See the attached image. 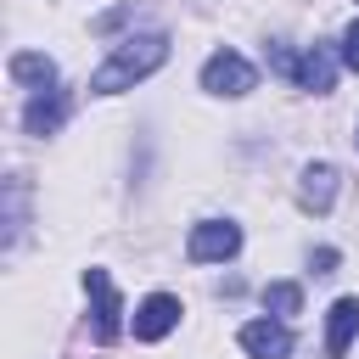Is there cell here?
I'll list each match as a JSON object with an SVG mask.
<instances>
[{"label": "cell", "mask_w": 359, "mask_h": 359, "mask_svg": "<svg viewBox=\"0 0 359 359\" xmlns=\"http://www.w3.org/2000/svg\"><path fill=\"white\" fill-rule=\"evenodd\" d=\"M168 62V34H129V39H118L112 50H107V62L90 73V90L95 95H118V90H135L140 79H151L157 67Z\"/></svg>", "instance_id": "1"}, {"label": "cell", "mask_w": 359, "mask_h": 359, "mask_svg": "<svg viewBox=\"0 0 359 359\" xmlns=\"http://www.w3.org/2000/svg\"><path fill=\"white\" fill-rule=\"evenodd\" d=\"M236 252H241V224H230V219H202L185 236V258L191 264H224Z\"/></svg>", "instance_id": "2"}, {"label": "cell", "mask_w": 359, "mask_h": 359, "mask_svg": "<svg viewBox=\"0 0 359 359\" xmlns=\"http://www.w3.org/2000/svg\"><path fill=\"white\" fill-rule=\"evenodd\" d=\"M252 84H258V67L241 50H213L202 62V90L208 95H247Z\"/></svg>", "instance_id": "3"}, {"label": "cell", "mask_w": 359, "mask_h": 359, "mask_svg": "<svg viewBox=\"0 0 359 359\" xmlns=\"http://www.w3.org/2000/svg\"><path fill=\"white\" fill-rule=\"evenodd\" d=\"M84 297H90V309H95V337H101V342H118V331H123V303H118L112 275L90 264V269H84Z\"/></svg>", "instance_id": "4"}, {"label": "cell", "mask_w": 359, "mask_h": 359, "mask_svg": "<svg viewBox=\"0 0 359 359\" xmlns=\"http://www.w3.org/2000/svg\"><path fill=\"white\" fill-rule=\"evenodd\" d=\"M337 62H342V45H309L303 56H297V90H309V95H325V90H337Z\"/></svg>", "instance_id": "5"}, {"label": "cell", "mask_w": 359, "mask_h": 359, "mask_svg": "<svg viewBox=\"0 0 359 359\" xmlns=\"http://www.w3.org/2000/svg\"><path fill=\"white\" fill-rule=\"evenodd\" d=\"M62 123H67V90H62V84L34 90L28 107H22V129H28V135H56Z\"/></svg>", "instance_id": "6"}, {"label": "cell", "mask_w": 359, "mask_h": 359, "mask_svg": "<svg viewBox=\"0 0 359 359\" xmlns=\"http://www.w3.org/2000/svg\"><path fill=\"white\" fill-rule=\"evenodd\" d=\"M174 325H180V297H174V292H151V297L135 309V337H140V342H163Z\"/></svg>", "instance_id": "7"}, {"label": "cell", "mask_w": 359, "mask_h": 359, "mask_svg": "<svg viewBox=\"0 0 359 359\" xmlns=\"http://www.w3.org/2000/svg\"><path fill=\"white\" fill-rule=\"evenodd\" d=\"M236 342L247 348V359H286L292 353V331L280 320H247Z\"/></svg>", "instance_id": "8"}, {"label": "cell", "mask_w": 359, "mask_h": 359, "mask_svg": "<svg viewBox=\"0 0 359 359\" xmlns=\"http://www.w3.org/2000/svg\"><path fill=\"white\" fill-rule=\"evenodd\" d=\"M297 202H303V213H331V202H337V168L331 163H309L297 174Z\"/></svg>", "instance_id": "9"}, {"label": "cell", "mask_w": 359, "mask_h": 359, "mask_svg": "<svg viewBox=\"0 0 359 359\" xmlns=\"http://www.w3.org/2000/svg\"><path fill=\"white\" fill-rule=\"evenodd\" d=\"M359 337V297H337L325 314V359H342Z\"/></svg>", "instance_id": "10"}, {"label": "cell", "mask_w": 359, "mask_h": 359, "mask_svg": "<svg viewBox=\"0 0 359 359\" xmlns=\"http://www.w3.org/2000/svg\"><path fill=\"white\" fill-rule=\"evenodd\" d=\"M11 79L28 84V90H50V84H56V62L39 56V50H17V56H11Z\"/></svg>", "instance_id": "11"}, {"label": "cell", "mask_w": 359, "mask_h": 359, "mask_svg": "<svg viewBox=\"0 0 359 359\" xmlns=\"http://www.w3.org/2000/svg\"><path fill=\"white\" fill-rule=\"evenodd\" d=\"M264 309H269L275 320L297 314V309H303V286H297V280H269V286H264Z\"/></svg>", "instance_id": "12"}, {"label": "cell", "mask_w": 359, "mask_h": 359, "mask_svg": "<svg viewBox=\"0 0 359 359\" xmlns=\"http://www.w3.org/2000/svg\"><path fill=\"white\" fill-rule=\"evenodd\" d=\"M342 67H353L359 73V17L348 22V34H342Z\"/></svg>", "instance_id": "13"}, {"label": "cell", "mask_w": 359, "mask_h": 359, "mask_svg": "<svg viewBox=\"0 0 359 359\" xmlns=\"http://www.w3.org/2000/svg\"><path fill=\"white\" fill-rule=\"evenodd\" d=\"M309 264H314V275H331V269H337V247H314Z\"/></svg>", "instance_id": "14"}, {"label": "cell", "mask_w": 359, "mask_h": 359, "mask_svg": "<svg viewBox=\"0 0 359 359\" xmlns=\"http://www.w3.org/2000/svg\"><path fill=\"white\" fill-rule=\"evenodd\" d=\"M353 140H359V129H353Z\"/></svg>", "instance_id": "15"}]
</instances>
